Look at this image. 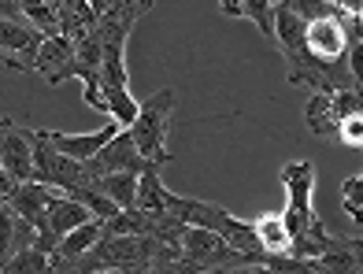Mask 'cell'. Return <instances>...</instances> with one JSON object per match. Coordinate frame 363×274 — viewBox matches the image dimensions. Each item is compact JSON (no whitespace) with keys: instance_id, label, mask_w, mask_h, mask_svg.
<instances>
[{"instance_id":"6da1fadb","label":"cell","mask_w":363,"mask_h":274,"mask_svg":"<svg viewBox=\"0 0 363 274\" xmlns=\"http://www.w3.org/2000/svg\"><path fill=\"white\" fill-rule=\"evenodd\" d=\"M282 185L289 193L286 204V227L293 234V256H308V260H319V256L330 249V234L323 227V219L311 207V193H315V167L308 159H293V164L282 167Z\"/></svg>"},{"instance_id":"7a4b0ae2","label":"cell","mask_w":363,"mask_h":274,"mask_svg":"<svg viewBox=\"0 0 363 274\" xmlns=\"http://www.w3.org/2000/svg\"><path fill=\"white\" fill-rule=\"evenodd\" d=\"M167 249V241H160L152 234H104L96 245L78 256L71 263V270L82 274H96V270H152L156 256Z\"/></svg>"},{"instance_id":"3957f363","label":"cell","mask_w":363,"mask_h":274,"mask_svg":"<svg viewBox=\"0 0 363 274\" xmlns=\"http://www.w3.org/2000/svg\"><path fill=\"white\" fill-rule=\"evenodd\" d=\"M171 119H174V89H156L148 101H141V111H138L134 126H130L138 149L160 167L171 164V149H167Z\"/></svg>"},{"instance_id":"277c9868","label":"cell","mask_w":363,"mask_h":274,"mask_svg":"<svg viewBox=\"0 0 363 274\" xmlns=\"http://www.w3.org/2000/svg\"><path fill=\"white\" fill-rule=\"evenodd\" d=\"M178 249L201 270H252V256L249 252L234 249L219 230H208V227H193V222H186V230H182V237H178Z\"/></svg>"},{"instance_id":"5b68a950","label":"cell","mask_w":363,"mask_h":274,"mask_svg":"<svg viewBox=\"0 0 363 274\" xmlns=\"http://www.w3.org/2000/svg\"><path fill=\"white\" fill-rule=\"evenodd\" d=\"M363 111V89L349 86V89H334V93H311L308 108H304V122L308 130L323 137V141H337L341 122Z\"/></svg>"},{"instance_id":"8992f818","label":"cell","mask_w":363,"mask_h":274,"mask_svg":"<svg viewBox=\"0 0 363 274\" xmlns=\"http://www.w3.org/2000/svg\"><path fill=\"white\" fill-rule=\"evenodd\" d=\"M48 34L26 19V15H15V19L0 23V41H4V63L15 71H38V56Z\"/></svg>"},{"instance_id":"52a82bcc","label":"cell","mask_w":363,"mask_h":274,"mask_svg":"<svg viewBox=\"0 0 363 274\" xmlns=\"http://www.w3.org/2000/svg\"><path fill=\"white\" fill-rule=\"evenodd\" d=\"M349 45H352V30L341 11L308 23V52L319 63H345L349 59Z\"/></svg>"},{"instance_id":"ba28073f","label":"cell","mask_w":363,"mask_h":274,"mask_svg":"<svg viewBox=\"0 0 363 274\" xmlns=\"http://www.w3.org/2000/svg\"><path fill=\"white\" fill-rule=\"evenodd\" d=\"M89 167H93V174H111V171H138V174H145L148 167H160V164H152V159L138 149L130 126H123V130L89 159Z\"/></svg>"},{"instance_id":"9c48e42d","label":"cell","mask_w":363,"mask_h":274,"mask_svg":"<svg viewBox=\"0 0 363 274\" xmlns=\"http://www.w3.org/2000/svg\"><path fill=\"white\" fill-rule=\"evenodd\" d=\"M0 171L15 174L19 182H34L38 178V164H34V141L23 122L4 119V137H0Z\"/></svg>"},{"instance_id":"30bf717a","label":"cell","mask_w":363,"mask_h":274,"mask_svg":"<svg viewBox=\"0 0 363 274\" xmlns=\"http://www.w3.org/2000/svg\"><path fill=\"white\" fill-rule=\"evenodd\" d=\"M74 59H78V41L60 34V38H45L41 56H38V74L48 78V86H60L74 78Z\"/></svg>"},{"instance_id":"8fae6325","label":"cell","mask_w":363,"mask_h":274,"mask_svg":"<svg viewBox=\"0 0 363 274\" xmlns=\"http://www.w3.org/2000/svg\"><path fill=\"white\" fill-rule=\"evenodd\" d=\"M119 130H123V122H119V119H111V122H104V130H89V134H60V130H48V137H52V144H56L63 156L89 164V159L101 152Z\"/></svg>"},{"instance_id":"7c38bea8","label":"cell","mask_w":363,"mask_h":274,"mask_svg":"<svg viewBox=\"0 0 363 274\" xmlns=\"http://www.w3.org/2000/svg\"><path fill=\"white\" fill-rule=\"evenodd\" d=\"M101 237H104V219H89L82 227H74L71 234H63L56 252H52V270H71V263L78 256H86Z\"/></svg>"},{"instance_id":"4fadbf2b","label":"cell","mask_w":363,"mask_h":274,"mask_svg":"<svg viewBox=\"0 0 363 274\" xmlns=\"http://www.w3.org/2000/svg\"><path fill=\"white\" fill-rule=\"evenodd\" d=\"M56 185H48V182H23L19 189H15V197L11 200H0V204H11L19 215H26L30 222H38V219H45V212H48V204H52V197H56Z\"/></svg>"},{"instance_id":"5bb4252c","label":"cell","mask_w":363,"mask_h":274,"mask_svg":"<svg viewBox=\"0 0 363 274\" xmlns=\"http://www.w3.org/2000/svg\"><path fill=\"white\" fill-rule=\"evenodd\" d=\"M48 227L56 230V237H63V234H71L74 227H82V222H89V219H96L86 204H82L78 197H71V193H56L52 197V204H48Z\"/></svg>"},{"instance_id":"9a60e30c","label":"cell","mask_w":363,"mask_h":274,"mask_svg":"<svg viewBox=\"0 0 363 274\" xmlns=\"http://www.w3.org/2000/svg\"><path fill=\"white\" fill-rule=\"evenodd\" d=\"M252 230L263 252H293V234L286 227V215L282 212H263L252 219Z\"/></svg>"},{"instance_id":"2e32d148","label":"cell","mask_w":363,"mask_h":274,"mask_svg":"<svg viewBox=\"0 0 363 274\" xmlns=\"http://www.w3.org/2000/svg\"><path fill=\"white\" fill-rule=\"evenodd\" d=\"M226 15H238V19H252L259 26V34L274 38V0H219Z\"/></svg>"},{"instance_id":"e0dca14e","label":"cell","mask_w":363,"mask_h":274,"mask_svg":"<svg viewBox=\"0 0 363 274\" xmlns=\"http://www.w3.org/2000/svg\"><path fill=\"white\" fill-rule=\"evenodd\" d=\"M96 182L119 207H138V193H141V174L138 171H111V174H96Z\"/></svg>"},{"instance_id":"ac0fdd59","label":"cell","mask_w":363,"mask_h":274,"mask_svg":"<svg viewBox=\"0 0 363 274\" xmlns=\"http://www.w3.org/2000/svg\"><path fill=\"white\" fill-rule=\"evenodd\" d=\"M45 270H52V256L38 245L19 249L11 260H4V274H45Z\"/></svg>"},{"instance_id":"d6986e66","label":"cell","mask_w":363,"mask_h":274,"mask_svg":"<svg viewBox=\"0 0 363 274\" xmlns=\"http://www.w3.org/2000/svg\"><path fill=\"white\" fill-rule=\"evenodd\" d=\"M341 212L352 222H363V171L341 182Z\"/></svg>"},{"instance_id":"ffe728a7","label":"cell","mask_w":363,"mask_h":274,"mask_svg":"<svg viewBox=\"0 0 363 274\" xmlns=\"http://www.w3.org/2000/svg\"><path fill=\"white\" fill-rule=\"evenodd\" d=\"M286 8H293L296 15H304V19H323V15H337L341 8L334 4V0H282Z\"/></svg>"},{"instance_id":"44dd1931","label":"cell","mask_w":363,"mask_h":274,"mask_svg":"<svg viewBox=\"0 0 363 274\" xmlns=\"http://www.w3.org/2000/svg\"><path fill=\"white\" fill-rule=\"evenodd\" d=\"M337 144H345V149H363V111H356V115H349L341 122Z\"/></svg>"},{"instance_id":"7402d4cb","label":"cell","mask_w":363,"mask_h":274,"mask_svg":"<svg viewBox=\"0 0 363 274\" xmlns=\"http://www.w3.org/2000/svg\"><path fill=\"white\" fill-rule=\"evenodd\" d=\"M349 67H352L356 86L363 89V41L359 38H352V45H349Z\"/></svg>"},{"instance_id":"603a6c76","label":"cell","mask_w":363,"mask_h":274,"mask_svg":"<svg viewBox=\"0 0 363 274\" xmlns=\"http://www.w3.org/2000/svg\"><path fill=\"white\" fill-rule=\"evenodd\" d=\"M337 8H341L345 19H352V15H359V11H363V0H337Z\"/></svg>"},{"instance_id":"cb8c5ba5","label":"cell","mask_w":363,"mask_h":274,"mask_svg":"<svg viewBox=\"0 0 363 274\" xmlns=\"http://www.w3.org/2000/svg\"><path fill=\"white\" fill-rule=\"evenodd\" d=\"M349 30H352V38H359V41H363V11L349 19Z\"/></svg>"},{"instance_id":"d4e9b609","label":"cell","mask_w":363,"mask_h":274,"mask_svg":"<svg viewBox=\"0 0 363 274\" xmlns=\"http://www.w3.org/2000/svg\"><path fill=\"white\" fill-rule=\"evenodd\" d=\"M89 4L96 8V15H104V11H108V8L115 4V0H89Z\"/></svg>"},{"instance_id":"484cf974","label":"cell","mask_w":363,"mask_h":274,"mask_svg":"<svg viewBox=\"0 0 363 274\" xmlns=\"http://www.w3.org/2000/svg\"><path fill=\"white\" fill-rule=\"evenodd\" d=\"M334 4H337V0H334Z\"/></svg>"}]
</instances>
